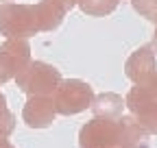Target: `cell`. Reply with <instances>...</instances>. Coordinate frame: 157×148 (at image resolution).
I'll list each match as a JSON object with an SVG mask.
<instances>
[{
    "label": "cell",
    "mask_w": 157,
    "mask_h": 148,
    "mask_svg": "<svg viewBox=\"0 0 157 148\" xmlns=\"http://www.w3.org/2000/svg\"><path fill=\"white\" fill-rule=\"evenodd\" d=\"M39 33L37 17H35V5H13L5 2L0 5V35L9 37H24Z\"/></svg>",
    "instance_id": "2"
},
{
    "label": "cell",
    "mask_w": 157,
    "mask_h": 148,
    "mask_svg": "<svg viewBox=\"0 0 157 148\" xmlns=\"http://www.w3.org/2000/svg\"><path fill=\"white\" fill-rule=\"evenodd\" d=\"M0 148H13V144L7 137H0Z\"/></svg>",
    "instance_id": "18"
},
{
    "label": "cell",
    "mask_w": 157,
    "mask_h": 148,
    "mask_svg": "<svg viewBox=\"0 0 157 148\" xmlns=\"http://www.w3.org/2000/svg\"><path fill=\"white\" fill-rule=\"evenodd\" d=\"M61 81V72L44 61H31L15 76L17 87L29 96H52Z\"/></svg>",
    "instance_id": "1"
},
{
    "label": "cell",
    "mask_w": 157,
    "mask_h": 148,
    "mask_svg": "<svg viewBox=\"0 0 157 148\" xmlns=\"http://www.w3.org/2000/svg\"><path fill=\"white\" fill-rule=\"evenodd\" d=\"M15 128V116L9 111L7 107V98L0 91V137H9Z\"/></svg>",
    "instance_id": "13"
},
{
    "label": "cell",
    "mask_w": 157,
    "mask_h": 148,
    "mask_svg": "<svg viewBox=\"0 0 157 148\" xmlns=\"http://www.w3.org/2000/svg\"><path fill=\"white\" fill-rule=\"evenodd\" d=\"M131 5L142 17L157 24V0H131Z\"/></svg>",
    "instance_id": "14"
},
{
    "label": "cell",
    "mask_w": 157,
    "mask_h": 148,
    "mask_svg": "<svg viewBox=\"0 0 157 148\" xmlns=\"http://www.w3.org/2000/svg\"><path fill=\"white\" fill-rule=\"evenodd\" d=\"M153 48H155V52H157V28H155V33H153V44H151Z\"/></svg>",
    "instance_id": "19"
},
{
    "label": "cell",
    "mask_w": 157,
    "mask_h": 148,
    "mask_svg": "<svg viewBox=\"0 0 157 148\" xmlns=\"http://www.w3.org/2000/svg\"><path fill=\"white\" fill-rule=\"evenodd\" d=\"M142 85H146V87H148V89H151V91H153V94H155V96H157V72H155V74H153V76H151V79H148V81H146V83H142Z\"/></svg>",
    "instance_id": "16"
},
{
    "label": "cell",
    "mask_w": 157,
    "mask_h": 148,
    "mask_svg": "<svg viewBox=\"0 0 157 148\" xmlns=\"http://www.w3.org/2000/svg\"><path fill=\"white\" fill-rule=\"evenodd\" d=\"M96 94L94 89L81 81V79H66L61 81V85L57 87V91L52 94L55 107H57V113L61 116H76L85 111L87 107H92Z\"/></svg>",
    "instance_id": "3"
},
{
    "label": "cell",
    "mask_w": 157,
    "mask_h": 148,
    "mask_svg": "<svg viewBox=\"0 0 157 148\" xmlns=\"http://www.w3.org/2000/svg\"><path fill=\"white\" fill-rule=\"evenodd\" d=\"M17 74H15V70L9 65V61L0 54V85L2 83H7V81H11V79H15Z\"/></svg>",
    "instance_id": "15"
},
{
    "label": "cell",
    "mask_w": 157,
    "mask_h": 148,
    "mask_svg": "<svg viewBox=\"0 0 157 148\" xmlns=\"http://www.w3.org/2000/svg\"><path fill=\"white\" fill-rule=\"evenodd\" d=\"M57 107L52 96H29L24 109H22V120L31 128H46L55 122Z\"/></svg>",
    "instance_id": "7"
},
{
    "label": "cell",
    "mask_w": 157,
    "mask_h": 148,
    "mask_svg": "<svg viewBox=\"0 0 157 148\" xmlns=\"http://www.w3.org/2000/svg\"><path fill=\"white\" fill-rule=\"evenodd\" d=\"M127 107L133 118L140 122L151 135H157V96L146 85H135L127 94Z\"/></svg>",
    "instance_id": "5"
},
{
    "label": "cell",
    "mask_w": 157,
    "mask_h": 148,
    "mask_svg": "<svg viewBox=\"0 0 157 148\" xmlns=\"http://www.w3.org/2000/svg\"><path fill=\"white\" fill-rule=\"evenodd\" d=\"M66 9L55 2V0H42L35 5V17H37V26L39 31H55L61 26L63 17H66Z\"/></svg>",
    "instance_id": "10"
},
{
    "label": "cell",
    "mask_w": 157,
    "mask_h": 148,
    "mask_svg": "<svg viewBox=\"0 0 157 148\" xmlns=\"http://www.w3.org/2000/svg\"><path fill=\"white\" fill-rule=\"evenodd\" d=\"M0 54L9 61V65L15 70V74H20V72L31 63V46H29V39H24V37H9V39L0 46Z\"/></svg>",
    "instance_id": "9"
},
{
    "label": "cell",
    "mask_w": 157,
    "mask_h": 148,
    "mask_svg": "<svg viewBox=\"0 0 157 148\" xmlns=\"http://www.w3.org/2000/svg\"><path fill=\"white\" fill-rule=\"evenodd\" d=\"M120 0H78V7L83 13L92 15V17H103L116 11Z\"/></svg>",
    "instance_id": "12"
},
{
    "label": "cell",
    "mask_w": 157,
    "mask_h": 148,
    "mask_svg": "<svg viewBox=\"0 0 157 148\" xmlns=\"http://www.w3.org/2000/svg\"><path fill=\"white\" fill-rule=\"evenodd\" d=\"M81 148H120V124L118 120L94 118L81 126L78 133Z\"/></svg>",
    "instance_id": "4"
},
{
    "label": "cell",
    "mask_w": 157,
    "mask_h": 148,
    "mask_svg": "<svg viewBox=\"0 0 157 148\" xmlns=\"http://www.w3.org/2000/svg\"><path fill=\"white\" fill-rule=\"evenodd\" d=\"M120 124V148H151V133L133 116L118 118Z\"/></svg>",
    "instance_id": "8"
},
{
    "label": "cell",
    "mask_w": 157,
    "mask_h": 148,
    "mask_svg": "<svg viewBox=\"0 0 157 148\" xmlns=\"http://www.w3.org/2000/svg\"><path fill=\"white\" fill-rule=\"evenodd\" d=\"M55 2H59L66 11H70L72 7H76V5H78V0H55Z\"/></svg>",
    "instance_id": "17"
},
{
    "label": "cell",
    "mask_w": 157,
    "mask_h": 148,
    "mask_svg": "<svg viewBox=\"0 0 157 148\" xmlns=\"http://www.w3.org/2000/svg\"><path fill=\"white\" fill-rule=\"evenodd\" d=\"M124 107H127V100H122V96H118V94H111V91H107V94L96 96L90 109H92L94 118L118 120V118H122V109H124Z\"/></svg>",
    "instance_id": "11"
},
{
    "label": "cell",
    "mask_w": 157,
    "mask_h": 148,
    "mask_svg": "<svg viewBox=\"0 0 157 148\" xmlns=\"http://www.w3.org/2000/svg\"><path fill=\"white\" fill-rule=\"evenodd\" d=\"M155 72H157V57L153 46H140L135 52H131V57L124 63L127 79L133 81L135 85L146 83Z\"/></svg>",
    "instance_id": "6"
}]
</instances>
